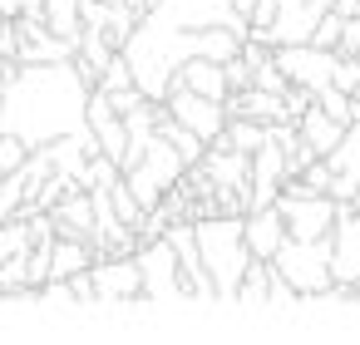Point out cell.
Masks as SVG:
<instances>
[{
    "label": "cell",
    "instance_id": "obj_26",
    "mask_svg": "<svg viewBox=\"0 0 360 345\" xmlns=\"http://www.w3.org/2000/svg\"><path fill=\"white\" fill-rule=\"evenodd\" d=\"M330 11H335V15H360V0H335Z\"/></svg>",
    "mask_w": 360,
    "mask_h": 345
},
{
    "label": "cell",
    "instance_id": "obj_24",
    "mask_svg": "<svg viewBox=\"0 0 360 345\" xmlns=\"http://www.w3.org/2000/svg\"><path fill=\"white\" fill-rule=\"evenodd\" d=\"M335 50L360 60V15H345V25H340V45H335Z\"/></svg>",
    "mask_w": 360,
    "mask_h": 345
},
{
    "label": "cell",
    "instance_id": "obj_16",
    "mask_svg": "<svg viewBox=\"0 0 360 345\" xmlns=\"http://www.w3.org/2000/svg\"><path fill=\"white\" fill-rule=\"evenodd\" d=\"M296 134H301V143H306V148H311L316 158H326V153H330V148L340 143L345 124H340V119H330V114H326V109H321V104L311 99V104H306V109L296 114Z\"/></svg>",
    "mask_w": 360,
    "mask_h": 345
},
{
    "label": "cell",
    "instance_id": "obj_15",
    "mask_svg": "<svg viewBox=\"0 0 360 345\" xmlns=\"http://www.w3.org/2000/svg\"><path fill=\"white\" fill-rule=\"evenodd\" d=\"M55 237H94V193L89 188H70L55 207H50Z\"/></svg>",
    "mask_w": 360,
    "mask_h": 345
},
{
    "label": "cell",
    "instance_id": "obj_17",
    "mask_svg": "<svg viewBox=\"0 0 360 345\" xmlns=\"http://www.w3.org/2000/svg\"><path fill=\"white\" fill-rule=\"evenodd\" d=\"M173 84H183L193 94H207V99H227V70L217 60H198V55L183 60L178 74H173Z\"/></svg>",
    "mask_w": 360,
    "mask_h": 345
},
{
    "label": "cell",
    "instance_id": "obj_9",
    "mask_svg": "<svg viewBox=\"0 0 360 345\" xmlns=\"http://www.w3.org/2000/svg\"><path fill=\"white\" fill-rule=\"evenodd\" d=\"M89 276H94V301L99 306L143 301V271H139L134 256H94Z\"/></svg>",
    "mask_w": 360,
    "mask_h": 345
},
{
    "label": "cell",
    "instance_id": "obj_3",
    "mask_svg": "<svg viewBox=\"0 0 360 345\" xmlns=\"http://www.w3.org/2000/svg\"><path fill=\"white\" fill-rule=\"evenodd\" d=\"M183 173H188V163H183V153L173 148V138L153 134V143H148L143 158L124 173V183L134 188V197H139L143 207H158V202L183 183Z\"/></svg>",
    "mask_w": 360,
    "mask_h": 345
},
{
    "label": "cell",
    "instance_id": "obj_12",
    "mask_svg": "<svg viewBox=\"0 0 360 345\" xmlns=\"http://www.w3.org/2000/svg\"><path fill=\"white\" fill-rule=\"evenodd\" d=\"M281 183H286V148H281V143L266 134V143L252 153V207L276 202Z\"/></svg>",
    "mask_w": 360,
    "mask_h": 345
},
{
    "label": "cell",
    "instance_id": "obj_31",
    "mask_svg": "<svg viewBox=\"0 0 360 345\" xmlns=\"http://www.w3.org/2000/svg\"><path fill=\"white\" fill-rule=\"evenodd\" d=\"M0 25H6V15H0Z\"/></svg>",
    "mask_w": 360,
    "mask_h": 345
},
{
    "label": "cell",
    "instance_id": "obj_1",
    "mask_svg": "<svg viewBox=\"0 0 360 345\" xmlns=\"http://www.w3.org/2000/svg\"><path fill=\"white\" fill-rule=\"evenodd\" d=\"M89 79L75 60L20 65V74L0 89V134H15L30 153L60 138H89Z\"/></svg>",
    "mask_w": 360,
    "mask_h": 345
},
{
    "label": "cell",
    "instance_id": "obj_6",
    "mask_svg": "<svg viewBox=\"0 0 360 345\" xmlns=\"http://www.w3.org/2000/svg\"><path fill=\"white\" fill-rule=\"evenodd\" d=\"M335 55L340 50H321V45H276L271 50V60H276V70L286 74V84H296V89H311V94H321L326 84H330V74H335Z\"/></svg>",
    "mask_w": 360,
    "mask_h": 345
},
{
    "label": "cell",
    "instance_id": "obj_25",
    "mask_svg": "<svg viewBox=\"0 0 360 345\" xmlns=\"http://www.w3.org/2000/svg\"><path fill=\"white\" fill-rule=\"evenodd\" d=\"M45 0H0V15L6 20H25V15H40Z\"/></svg>",
    "mask_w": 360,
    "mask_h": 345
},
{
    "label": "cell",
    "instance_id": "obj_29",
    "mask_svg": "<svg viewBox=\"0 0 360 345\" xmlns=\"http://www.w3.org/2000/svg\"><path fill=\"white\" fill-rule=\"evenodd\" d=\"M237 6H242V11H247V6H252V0H237Z\"/></svg>",
    "mask_w": 360,
    "mask_h": 345
},
{
    "label": "cell",
    "instance_id": "obj_23",
    "mask_svg": "<svg viewBox=\"0 0 360 345\" xmlns=\"http://www.w3.org/2000/svg\"><path fill=\"white\" fill-rule=\"evenodd\" d=\"M25 153H30V148H25L15 134H0V173H15V168L25 163Z\"/></svg>",
    "mask_w": 360,
    "mask_h": 345
},
{
    "label": "cell",
    "instance_id": "obj_7",
    "mask_svg": "<svg viewBox=\"0 0 360 345\" xmlns=\"http://www.w3.org/2000/svg\"><path fill=\"white\" fill-rule=\"evenodd\" d=\"M163 109H168L183 129H193L202 143L222 138V129H227V104H222V99H207V94H193V89H183V84H173V89L163 94Z\"/></svg>",
    "mask_w": 360,
    "mask_h": 345
},
{
    "label": "cell",
    "instance_id": "obj_8",
    "mask_svg": "<svg viewBox=\"0 0 360 345\" xmlns=\"http://www.w3.org/2000/svg\"><path fill=\"white\" fill-rule=\"evenodd\" d=\"M276 207H281V222H286V237H330L335 227V197L330 193H276Z\"/></svg>",
    "mask_w": 360,
    "mask_h": 345
},
{
    "label": "cell",
    "instance_id": "obj_4",
    "mask_svg": "<svg viewBox=\"0 0 360 345\" xmlns=\"http://www.w3.org/2000/svg\"><path fill=\"white\" fill-rule=\"evenodd\" d=\"M271 266L301 291V296H316L326 291L335 276H330V237H286L271 256Z\"/></svg>",
    "mask_w": 360,
    "mask_h": 345
},
{
    "label": "cell",
    "instance_id": "obj_2",
    "mask_svg": "<svg viewBox=\"0 0 360 345\" xmlns=\"http://www.w3.org/2000/svg\"><path fill=\"white\" fill-rule=\"evenodd\" d=\"M193 237H198V256H202V266L212 276V296L217 301H232L237 296V281L252 266V252H247V237H242V212L193 217Z\"/></svg>",
    "mask_w": 360,
    "mask_h": 345
},
{
    "label": "cell",
    "instance_id": "obj_11",
    "mask_svg": "<svg viewBox=\"0 0 360 345\" xmlns=\"http://www.w3.org/2000/svg\"><path fill=\"white\" fill-rule=\"evenodd\" d=\"M163 237H168L173 252H178V271H183V291H188V301H217V296H212V276H207V266H202V256H198L193 217H173Z\"/></svg>",
    "mask_w": 360,
    "mask_h": 345
},
{
    "label": "cell",
    "instance_id": "obj_13",
    "mask_svg": "<svg viewBox=\"0 0 360 345\" xmlns=\"http://www.w3.org/2000/svg\"><path fill=\"white\" fill-rule=\"evenodd\" d=\"M242 237H247V252H252V256L271 261V256H276V247L286 242L281 207H276V202H266V207H247V212H242Z\"/></svg>",
    "mask_w": 360,
    "mask_h": 345
},
{
    "label": "cell",
    "instance_id": "obj_10",
    "mask_svg": "<svg viewBox=\"0 0 360 345\" xmlns=\"http://www.w3.org/2000/svg\"><path fill=\"white\" fill-rule=\"evenodd\" d=\"M330 276L340 286L360 281V207L340 202L335 207V227H330Z\"/></svg>",
    "mask_w": 360,
    "mask_h": 345
},
{
    "label": "cell",
    "instance_id": "obj_5",
    "mask_svg": "<svg viewBox=\"0 0 360 345\" xmlns=\"http://www.w3.org/2000/svg\"><path fill=\"white\" fill-rule=\"evenodd\" d=\"M134 261L143 271V301H188L183 291V271H178V252L168 237H148L134 247Z\"/></svg>",
    "mask_w": 360,
    "mask_h": 345
},
{
    "label": "cell",
    "instance_id": "obj_28",
    "mask_svg": "<svg viewBox=\"0 0 360 345\" xmlns=\"http://www.w3.org/2000/svg\"><path fill=\"white\" fill-rule=\"evenodd\" d=\"M350 202H355V207H360V188H355V197H350Z\"/></svg>",
    "mask_w": 360,
    "mask_h": 345
},
{
    "label": "cell",
    "instance_id": "obj_30",
    "mask_svg": "<svg viewBox=\"0 0 360 345\" xmlns=\"http://www.w3.org/2000/svg\"><path fill=\"white\" fill-rule=\"evenodd\" d=\"M355 301H360V281H355Z\"/></svg>",
    "mask_w": 360,
    "mask_h": 345
},
{
    "label": "cell",
    "instance_id": "obj_19",
    "mask_svg": "<svg viewBox=\"0 0 360 345\" xmlns=\"http://www.w3.org/2000/svg\"><path fill=\"white\" fill-rule=\"evenodd\" d=\"M326 163H330V173L360 178V119H350V124H345V134H340V143L326 153Z\"/></svg>",
    "mask_w": 360,
    "mask_h": 345
},
{
    "label": "cell",
    "instance_id": "obj_21",
    "mask_svg": "<svg viewBox=\"0 0 360 345\" xmlns=\"http://www.w3.org/2000/svg\"><path fill=\"white\" fill-rule=\"evenodd\" d=\"M340 25H345V15L326 11V15L316 20V30H311V45H321V50H335V45H340Z\"/></svg>",
    "mask_w": 360,
    "mask_h": 345
},
{
    "label": "cell",
    "instance_id": "obj_18",
    "mask_svg": "<svg viewBox=\"0 0 360 345\" xmlns=\"http://www.w3.org/2000/svg\"><path fill=\"white\" fill-rule=\"evenodd\" d=\"M266 129L271 124H257V119H227V129H222V138H212L217 148H237V153H257L262 143H266ZM207 143V148H212Z\"/></svg>",
    "mask_w": 360,
    "mask_h": 345
},
{
    "label": "cell",
    "instance_id": "obj_14",
    "mask_svg": "<svg viewBox=\"0 0 360 345\" xmlns=\"http://www.w3.org/2000/svg\"><path fill=\"white\" fill-rule=\"evenodd\" d=\"M222 104H227V119H257V124H281V119H291L286 94H271V89H262V84L232 89Z\"/></svg>",
    "mask_w": 360,
    "mask_h": 345
},
{
    "label": "cell",
    "instance_id": "obj_27",
    "mask_svg": "<svg viewBox=\"0 0 360 345\" xmlns=\"http://www.w3.org/2000/svg\"><path fill=\"white\" fill-rule=\"evenodd\" d=\"M148 6H153V0H129V11H134V15H143Z\"/></svg>",
    "mask_w": 360,
    "mask_h": 345
},
{
    "label": "cell",
    "instance_id": "obj_22",
    "mask_svg": "<svg viewBox=\"0 0 360 345\" xmlns=\"http://www.w3.org/2000/svg\"><path fill=\"white\" fill-rule=\"evenodd\" d=\"M330 84L345 89V94H355V89H360V60H355V55H335V74H330Z\"/></svg>",
    "mask_w": 360,
    "mask_h": 345
},
{
    "label": "cell",
    "instance_id": "obj_20",
    "mask_svg": "<svg viewBox=\"0 0 360 345\" xmlns=\"http://www.w3.org/2000/svg\"><path fill=\"white\" fill-rule=\"evenodd\" d=\"M266 281H271V261H262V256H252V266H247V276L237 281V306H266Z\"/></svg>",
    "mask_w": 360,
    "mask_h": 345
}]
</instances>
